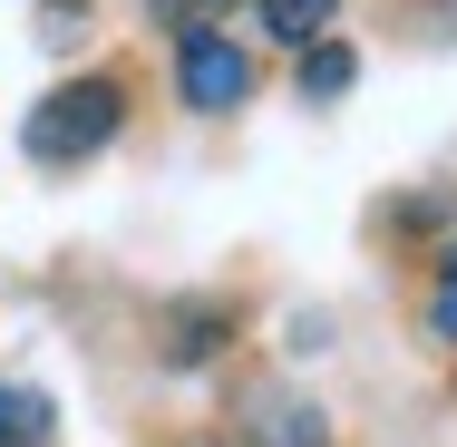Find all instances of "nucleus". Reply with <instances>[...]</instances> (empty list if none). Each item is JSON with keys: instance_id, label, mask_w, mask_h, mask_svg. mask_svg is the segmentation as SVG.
I'll return each instance as SVG.
<instances>
[{"instance_id": "f03ea898", "label": "nucleus", "mask_w": 457, "mask_h": 447, "mask_svg": "<svg viewBox=\"0 0 457 447\" xmlns=\"http://www.w3.org/2000/svg\"><path fill=\"white\" fill-rule=\"evenodd\" d=\"M176 88H185V107L224 117V107L253 97V59H244L224 29H185V39H176Z\"/></svg>"}, {"instance_id": "423d86ee", "label": "nucleus", "mask_w": 457, "mask_h": 447, "mask_svg": "<svg viewBox=\"0 0 457 447\" xmlns=\"http://www.w3.org/2000/svg\"><path fill=\"white\" fill-rule=\"evenodd\" d=\"M351 79H361L351 39H312L302 49V97H351Z\"/></svg>"}, {"instance_id": "1a4fd4ad", "label": "nucleus", "mask_w": 457, "mask_h": 447, "mask_svg": "<svg viewBox=\"0 0 457 447\" xmlns=\"http://www.w3.org/2000/svg\"><path fill=\"white\" fill-rule=\"evenodd\" d=\"M438 302H448V311H457V244H448V253H438Z\"/></svg>"}, {"instance_id": "7ed1b4c3", "label": "nucleus", "mask_w": 457, "mask_h": 447, "mask_svg": "<svg viewBox=\"0 0 457 447\" xmlns=\"http://www.w3.org/2000/svg\"><path fill=\"white\" fill-rule=\"evenodd\" d=\"M224 331H234V311H224V302H176V311L156 321V351H166V369H195V360L224 351Z\"/></svg>"}, {"instance_id": "f257e3e1", "label": "nucleus", "mask_w": 457, "mask_h": 447, "mask_svg": "<svg viewBox=\"0 0 457 447\" xmlns=\"http://www.w3.org/2000/svg\"><path fill=\"white\" fill-rule=\"evenodd\" d=\"M117 117H127L117 79H69V88H49L39 107H29L20 146H29L39 166H79V156H97V146L117 137Z\"/></svg>"}, {"instance_id": "20e7f679", "label": "nucleus", "mask_w": 457, "mask_h": 447, "mask_svg": "<svg viewBox=\"0 0 457 447\" xmlns=\"http://www.w3.org/2000/svg\"><path fill=\"white\" fill-rule=\"evenodd\" d=\"M331 10H341V0H253V20L273 29L282 49H312V39H331Z\"/></svg>"}, {"instance_id": "39448f33", "label": "nucleus", "mask_w": 457, "mask_h": 447, "mask_svg": "<svg viewBox=\"0 0 457 447\" xmlns=\"http://www.w3.org/2000/svg\"><path fill=\"white\" fill-rule=\"evenodd\" d=\"M49 428H59V409H49L39 389H20V379H10V389H0V447H39Z\"/></svg>"}, {"instance_id": "6e6552de", "label": "nucleus", "mask_w": 457, "mask_h": 447, "mask_svg": "<svg viewBox=\"0 0 457 447\" xmlns=\"http://www.w3.org/2000/svg\"><path fill=\"white\" fill-rule=\"evenodd\" d=\"M156 20H166V29H214V20H234V0H156Z\"/></svg>"}, {"instance_id": "0eeeda50", "label": "nucleus", "mask_w": 457, "mask_h": 447, "mask_svg": "<svg viewBox=\"0 0 457 447\" xmlns=\"http://www.w3.org/2000/svg\"><path fill=\"white\" fill-rule=\"evenodd\" d=\"M88 39V0H49L39 10V49H79Z\"/></svg>"}]
</instances>
